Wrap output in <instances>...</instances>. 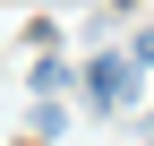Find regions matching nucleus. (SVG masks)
Here are the masks:
<instances>
[{
  "instance_id": "f257e3e1",
  "label": "nucleus",
  "mask_w": 154,
  "mask_h": 146,
  "mask_svg": "<svg viewBox=\"0 0 154 146\" xmlns=\"http://www.w3.org/2000/svg\"><path fill=\"white\" fill-rule=\"evenodd\" d=\"M86 86H94V103H128V95H137V52H128V60L103 52V60L86 69Z\"/></svg>"
},
{
  "instance_id": "f03ea898",
  "label": "nucleus",
  "mask_w": 154,
  "mask_h": 146,
  "mask_svg": "<svg viewBox=\"0 0 154 146\" xmlns=\"http://www.w3.org/2000/svg\"><path fill=\"white\" fill-rule=\"evenodd\" d=\"M137 69H154V34H137Z\"/></svg>"
}]
</instances>
